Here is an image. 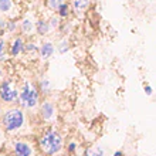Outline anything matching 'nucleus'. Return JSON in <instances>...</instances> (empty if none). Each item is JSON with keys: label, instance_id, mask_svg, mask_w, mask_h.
Instances as JSON below:
<instances>
[{"label": "nucleus", "instance_id": "29", "mask_svg": "<svg viewBox=\"0 0 156 156\" xmlns=\"http://www.w3.org/2000/svg\"><path fill=\"white\" fill-rule=\"evenodd\" d=\"M37 156H47V155H43V153H38Z\"/></svg>", "mask_w": 156, "mask_h": 156}, {"label": "nucleus", "instance_id": "6", "mask_svg": "<svg viewBox=\"0 0 156 156\" xmlns=\"http://www.w3.org/2000/svg\"><path fill=\"white\" fill-rule=\"evenodd\" d=\"M20 54H26V41L23 36H17L13 38L9 47V55L10 57H19Z\"/></svg>", "mask_w": 156, "mask_h": 156}, {"label": "nucleus", "instance_id": "1", "mask_svg": "<svg viewBox=\"0 0 156 156\" xmlns=\"http://www.w3.org/2000/svg\"><path fill=\"white\" fill-rule=\"evenodd\" d=\"M37 146L40 153L47 156H58L66 149L64 138L55 128H47L43 131L37 139Z\"/></svg>", "mask_w": 156, "mask_h": 156}, {"label": "nucleus", "instance_id": "3", "mask_svg": "<svg viewBox=\"0 0 156 156\" xmlns=\"http://www.w3.org/2000/svg\"><path fill=\"white\" fill-rule=\"evenodd\" d=\"M20 91L17 88L16 82L12 80H3L0 82V101L7 105H17Z\"/></svg>", "mask_w": 156, "mask_h": 156}, {"label": "nucleus", "instance_id": "14", "mask_svg": "<svg viewBox=\"0 0 156 156\" xmlns=\"http://www.w3.org/2000/svg\"><path fill=\"white\" fill-rule=\"evenodd\" d=\"M70 12H71V6L68 3H64L58 7L57 10V16L60 17V19H68V16H70Z\"/></svg>", "mask_w": 156, "mask_h": 156}, {"label": "nucleus", "instance_id": "22", "mask_svg": "<svg viewBox=\"0 0 156 156\" xmlns=\"http://www.w3.org/2000/svg\"><path fill=\"white\" fill-rule=\"evenodd\" d=\"M45 3H47V7H48L50 10H53V12H57L58 7H60L62 3H64V0H47Z\"/></svg>", "mask_w": 156, "mask_h": 156}, {"label": "nucleus", "instance_id": "17", "mask_svg": "<svg viewBox=\"0 0 156 156\" xmlns=\"http://www.w3.org/2000/svg\"><path fill=\"white\" fill-rule=\"evenodd\" d=\"M9 57L7 53V44H6V40L3 37H0V62H4Z\"/></svg>", "mask_w": 156, "mask_h": 156}, {"label": "nucleus", "instance_id": "26", "mask_svg": "<svg viewBox=\"0 0 156 156\" xmlns=\"http://www.w3.org/2000/svg\"><path fill=\"white\" fill-rule=\"evenodd\" d=\"M114 156H123V152L122 151H116V152L114 153Z\"/></svg>", "mask_w": 156, "mask_h": 156}, {"label": "nucleus", "instance_id": "23", "mask_svg": "<svg viewBox=\"0 0 156 156\" xmlns=\"http://www.w3.org/2000/svg\"><path fill=\"white\" fill-rule=\"evenodd\" d=\"M77 149H78V144L75 140H71V142H68V144L66 145V151L68 155H74V153L77 152Z\"/></svg>", "mask_w": 156, "mask_h": 156}, {"label": "nucleus", "instance_id": "21", "mask_svg": "<svg viewBox=\"0 0 156 156\" xmlns=\"http://www.w3.org/2000/svg\"><path fill=\"white\" fill-rule=\"evenodd\" d=\"M57 50H58V53H67L68 50H70V41L67 40V38H62V40L58 41V44H57Z\"/></svg>", "mask_w": 156, "mask_h": 156}, {"label": "nucleus", "instance_id": "10", "mask_svg": "<svg viewBox=\"0 0 156 156\" xmlns=\"http://www.w3.org/2000/svg\"><path fill=\"white\" fill-rule=\"evenodd\" d=\"M19 29L21 30V34H24V36H30V34L36 33V23L30 20V19H23V20L19 23Z\"/></svg>", "mask_w": 156, "mask_h": 156}, {"label": "nucleus", "instance_id": "4", "mask_svg": "<svg viewBox=\"0 0 156 156\" xmlns=\"http://www.w3.org/2000/svg\"><path fill=\"white\" fill-rule=\"evenodd\" d=\"M13 156H37L34 146L26 139H14L12 142Z\"/></svg>", "mask_w": 156, "mask_h": 156}, {"label": "nucleus", "instance_id": "13", "mask_svg": "<svg viewBox=\"0 0 156 156\" xmlns=\"http://www.w3.org/2000/svg\"><path fill=\"white\" fill-rule=\"evenodd\" d=\"M37 88H38V91H40V94L47 97V95L51 92V82H50L47 78H41L37 84Z\"/></svg>", "mask_w": 156, "mask_h": 156}, {"label": "nucleus", "instance_id": "25", "mask_svg": "<svg viewBox=\"0 0 156 156\" xmlns=\"http://www.w3.org/2000/svg\"><path fill=\"white\" fill-rule=\"evenodd\" d=\"M6 24H7V19L0 16V31H6Z\"/></svg>", "mask_w": 156, "mask_h": 156}, {"label": "nucleus", "instance_id": "11", "mask_svg": "<svg viewBox=\"0 0 156 156\" xmlns=\"http://www.w3.org/2000/svg\"><path fill=\"white\" fill-rule=\"evenodd\" d=\"M91 0H73L71 2V9L75 14H82L87 9L90 7Z\"/></svg>", "mask_w": 156, "mask_h": 156}, {"label": "nucleus", "instance_id": "18", "mask_svg": "<svg viewBox=\"0 0 156 156\" xmlns=\"http://www.w3.org/2000/svg\"><path fill=\"white\" fill-rule=\"evenodd\" d=\"M13 9V0H0V13L6 14L10 13Z\"/></svg>", "mask_w": 156, "mask_h": 156}, {"label": "nucleus", "instance_id": "19", "mask_svg": "<svg viewBox=\"0 0 156 156\" xmlns=\"http://www.w3.org/2000/svg\"><path fill=\"white\" fill-rule=\"evenodd\" d=\"M40 45H37L34 41H26V54H38Z\"/></svg>", "mask_w": 156, "mask_h": 156}, {"label": "nucleus", "instance_id": "24", "mask_svg": "<svg viewBox=\"0 0 156 156\" xmlns=\"http://www.w3.org/2000/svg\"><path fill=\"white\" fill-rule=\"evenodd\" d=\"M144 91H145V94L148 95V97H152L153 95V90H152V87L149 85V84H145L144 85Z\"/></svg>", "mask_w": 156, "mask_h": 156}, {"label": "nucleus", "instance_id": "2", "mask_svg": "<svg viewBox=\"0 0 156 156\" xmlns=\"http://www.w3.org/2000/svg\"><path fill=\"white\" fill-rule=\"evenodd\" d=\"M26 123H27L26 112L19 105L9 107L7 109H4V112L0 116V128L7 135H13V133L20 132L26 126Z\"/></svg>", "mask_w": 156, "mask_h": 156}, {"label": "nucleus", "instance_id": "16", "mask_svg": "<svg viewBox=\"0 0 156 156\" xmlns=\"http://www.w3.org/2000/svg\"><path fill=\"white\" fill-rule=\"evenodd\" d=\"M84 156H105V151L101 146H95V148L85 149Z\"/></svg>", "mask_w": 156, "mask_h": 156}, {"label": "nucleus", "instance_id": "27", "mask_svg": "<svg viewBox=\"0 0 156 156\" xmlns=\"http://www.w3.org/2000/svg\"><path fill=\"white\" fill-rule=\"evenodd\" d=\"M2 77H3V68L0 67V80H2Z\"/></svg>", "mask_w": 156, "mask_h": 156}, {"label": "nucleus", "instance_id": "8", "mask_svg": "<svg viewBox=\"0 0 156 156\" xmlns=\"http://www.w3.org/2000/svg\"><path fill=\"white\" fill-rule=\"evenodd\" d=\"M55 53V45L53 44V41H43L40 44V48H38V57L45 61V60H48L51 58Z\"/></svg>", "mask_w": 156, "mask_h": 156}, {"label": "nucleus", "instance_id": "20", "mask_svg": "<svg viewBox=\"0 0 156 156\" xmlns=\"http://www.w3.org/2000/svg\"><path fill=\"white\" fill-rule=\"evenodd\" d=\"M16 30H19V23L14 19H7V24H6V31L10 34L16 33Z\"/></svg>", "mask_w": 156, "mask_h": 156}, {"label": "nucleus", "instance_id": "28", "mask_svg": "<svg viewBox=\"0 0 156 156\" xmlns=\"http://www.w3.org/2000/svg\"><path fill=\"white\" fill-rule=\"evenodd\" d=\"M3 133H4V132H3V129L0 128V139H2V136H3Z\"/></svg>", "mask_w": 156, "mask_h": 156}, {"label": "nucleus", "instance_id": "7", "mask_svg": "<svg viewBox=\"0 0 156 156\" xmlns=\"http://www.w3.org/2000/svg\"><path fill=\"white\" fill-rule=\"evenodd\" d=\"M40 105V91H38L37 85L31 87V90H30V94L27 97V101H26V107L24 109H29V111H33L36 108H38Z\"/></svg>", "mask_w": 156, "mask_h": 156}, {"label": "nucleus", "instance_id": "9", "mask_svg": "<svg viewBox=\"0 0 156 156\" xmlns=\"http://www.w3.org/2000/svg\"><path fill=\"white\" fill-rule=\"evenodd\" d=\"M31 87H33V82L26 81L24 84H23V87H21V90H20L19 99H17V105H19L20 108H23V109H24V107H26V101H27V97H29V94H30Z\"/></svg>", "mask_w": 156, "mask_h": 156}, {"label": "nucleus", "instance_id": "15", "mask_svg": "<svg viewBox=\"0 0 156 156\" xmlns=\"http://www.w3.org/2000/svg\"><path fill=\"white\" fill-rule=\"evenodd\" d=\"M48 26H50V31H54V30H58L61 27V19L57 16V14H54L48 19Z\"/></svg>", "mask_w": 156, "mask_h": 156}, {"label": "nucleus", "instance_id": "5", "mask_svg": "<svg viewBox=\"0 0 156 156\" xmlns=\"http://www.w3.org/2000/svg\"><path fill=\"white\" fill-rule=\"evenodd\" d=\"M38 115L44 122H53L57 115V107L53 101L50 99H44L41 101L38 105Z\"/></svg>", "mask_w": 156, "mask_h": 156}, {"label": "nucleus", "instance_id": "12", "mask_svg": "<svg viewBox=\"0 0 156 156\" xmlns=\"http://www.w3.org/2000/svg\"><path fill=\"white\" fill-rule=\"evenodd\" d=\"M48 33H51V31H50L48 21L43 20V19H38V20L36 21V34L40 36V37H44V36H47Z\"/></svg>", "mask_w": 156, "mask_h": 156}]
</instances>
